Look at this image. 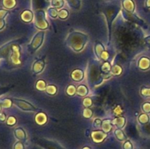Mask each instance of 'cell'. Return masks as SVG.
Listing matches in <instances>:
<instances>
[{"label":"cell","mask_w":150,"mask_h":149,"mask_svg":"<svg viewBox=\"0 0 150 149\" xmlns=\"http://www.w3.org/2000/svg\"><path fill=\"white\" fill-rule=\"evenodd\" d=\"M122 109L120 106H117V108H115V110H114V112H115L116 115H117V116H120V115L122 114Z\"/></svg>","instance_id":"836d02e7"},{"label":"cell","mask_w":150,"mask_h":149,"mask_svg":"<svg viewBox=\"0 0 150 149\" xmlns=\"http://www.w3.org/2000/svg\"><path fill=\"white\" fill-rule=\"evenodd\" d=\"M44 67H45V58H40L34 63L33 67H32V71H33L34 74H38L43 70Z\"/></svg>","instance_id":"8992f818"},{"label":"cell","mask_w":150,"mask_h":149,"mask_svg":"<svg viewBox=\"0 0 150 149\" xmlns=\"http://www.w3.org/2000/svg\"><path fill=\"white\" fill-rule=\"evenodd\" d=\"M112 123H111V121L110 119H105L102 121V127L103 131H104L105 132L108 133L112 129Z\"/></svg>","instance_id":"4fadbf2b"},{"label":"cell","mask_w":150,"mask_h":149,"mask_svg":"<svg viewBox=\"0 0 150 149\" xmlns=\"http://www.w3.org/2000/svg\"><path fill=\"white\" fill-rule=\"evenodd\" d=\"M70 77H71V78L74 81L80 82L84 77V74H83V72L82 70H81V69H76V70H74L71 72Z\"/></svg>","instance_id":"52a82bcc"},{"label":"cell","mask_w":150,"mask_h":149,"mask_svg":"<svg viewBox=\"0 0 150 149\" xmlns=\"http://www.w3.org/2000/svg\"><path fill=\"white\" fill-rule=\"evenodd\" d=\"M88 93H89V90L85 85H80L76 89V93L81 97L86 96L88 94Z\"/></svg>","instance_id":"7c38bea8"},{"label":"cell","mask_w":150,"mask_h":149,"mask_svg":"<svg viewBox=\"0 0 150 149\" xmlns=\"http://www.w3.org/2000/svg\"><path fill=\"white\" fill-rule=\"evenodd\" d=\"M145 42H146V44H148V45H150V36L145 38Z\"/></svg>","instance_id":"d590c367"},{"label":"cell","mask_w":150,"mask_h":149,"mask_svg":"<svg viewBox=\"0 0 150 149\" xmlns=\"http://www.w3.org/2000/svg\"><path fill=\"white\" fill-rule=\"evenodd\" d=\"M47 120H48L47 115L42 112H40L37 114L35 118V122L38 124H39V125H43V124H45L47 122Z\"/></svg>","instance_id":"30bf717a"},{"label":"cell","mask_w":150,"mask_h":149,"mask_svg":"<svg viewBox=\"0 0 150 149\" xmlns=\"http://www.w3.org/2000/svg\"><path fill=\"white\" fill-rule=\"evenodd\" d=\"M35 26L39 29H46L48 28V23L45 18V13L43 11H39L36 13L35 16Z\"/></svg>","instance_id":"7a4b0ae2"},{"label":"cell","mask_w":150,"mask_h":149,"mask_svg":"<svg viewBox=\"0 0 150 149\" xmlns=\"http://www.w3.org/2000/svg\"><path fill=\"white\" fill-rule=\"evenodd\" d=\"M76 89H77V88H76L75 86H73V85H69L67 89H66V93H67V94L68 96H74L76 93Z\"/></svg>","instance_id":"44dd1931"},{"label":"cell","mask_w":150,"mask_h":149,"mask_svg":"<svg viewBox=\"0 0 150 149\" xmlns=\"http://www.w3.org/2000/svg\"><path fill=\"white\" fill-rule=\"evenodd\" d=\"M133 144L131 143V142L129 141V140H126L125 142V143L123 144V149H133Z\"/></svg>","instance_id":"4dcf8cb0"},{"label":"cell","mask_w":150,"mask_h":149,"mask_svg":"<svg viewBox=\"0 0 150 149\" xmlns=\"http://www.w3.org/2000/svg\"><path fill=\"white\" fill-rule=\"evenodd\" d=\"M100 69H101V70H102V71L105 73H105H109V72H111V66L108 61H105V62L102 64Z\"/></svg>","instance_id":"603a6c76"},{"label":"cell","mask_w":150,"mask_h":149,"mask_svg":"<svg viewBox=\"0 0 150 149\" xmlns=\"http://www.w3.org/2000/svg\"><path fill=\"white\" fill-rule=\"evenodd\" d=\"M69 13L67 10L65 9H62V10H60L59 12H58V17L59 18L62 19V20H64V19L67 18L68 17Z\"/></svg>","instance_id":"484cf974"},{"label":"cell","mask_w":150,"mask_h":149,"mask_svg":"<svg viewBox=\"0 0 150 149\" xmlns=\"http://www.w3.org/2000/svg\"><path fill=\"white\" fill-rule=\"evenodd\" d=\"M139 123L142 124H145L149 121V117L146 113H142L139 117Z\"/></svg>","instance_id":"cb8c5ba5"},{"label":"cell","mask_w":150,"mask_h":149,"mask_svg":"<svg viewBox=\"0 0 150 149\" xmlns=\"http://www.w3.org/2000/svg\"><path fill=\"white\" fill-rule=\"evenodd\" d=\"M82 114H83V116L85 118L89 119V118H92V115H93V112H92V110L89 108H85L84 110H83V113Z\"/></svg>","instance_id":"d4e9b609"},{"label":"cell","mask_w":150,"mask_h":149,"mask_svg":"<svg viewBox=\"0 0 150 149\" xmlns=\"http://www.w3.org/2000/svg\"><path fill=\"white\" fill-rule=\"evenodd\" d=\"M44 32L40 31V32H38L37 34L34 37L33 39L32 40V42L30 44V48L32 51H35L41 46L42 42H43L44 38Z\"/></svg>","instance_id":"277c9868"},{"label":"cell","mask_w":150,"mask_h":149,"mask_svg":"<svg viewBox=\"0 0 150 149\" xmlns=\"http://www.w3.org/2000/svg\"><path fill=\"white\" fill-rule=\"evenodd\" d=\"M111 72L112 75H120L122 72V68L118 64H115V65L111 67Z\"/></svg>","instance_id":"ac0fdd59"},{"label":"cell","mask_w":150,"mask_h":149,"mask_svg":"<svg viewBox=\"0 0 150 149\" xmlns=\"http://www.w3.org/2000/svg\"><path fill=\"white\" fill-rule=\"evenodd\" d=\"M83 149H91V148L89 147H88V146H85V147L83 148Z\"/></svg>","instance_id":"74e56055"},{"label":"cell","mask_w":150,"mask_h":149,"mask_svg":"<svg viewBox=\"0 0 150 149\" xmlns=\"http://www.w3.org/2000/svg\"><path fill=\"white\" fill-rule=\"evenodd\" d=\"M92 100L91 98L89 97H86L83 99V105L85 108H89L90 106H92Z\"/></svg>","instance_id":"83f0119b"},{"label":"cell","mask_w":150,"mask_h":149,"mask_svg":"<svg viewBox=\"0 0 150 149\" xmlns=\"http://www.w3.org/2000/svg\"><path fill=\"white\" fill-rule=\"evenodd\" d=\"M114 134H115L116 137L120 141H125V140H127V136L125 135L124 131L121 129H116L115 131H114Z\"/></svg>","instance_id":"e0dca14e"},{"label":"cell","mask_w":150,"mask_h":149,"mask_svg":"<svg viewBox=\"0 0 150 149\" xmlns=\"http://www.w3.org/2000/svg\"><path fill=\"white\" fill-rule=\"evenodd\" d=\"M108 57H109V54H108V53L105 51H104V52L100 56V58H102V59H103L105 61H106L107 60H108Z\"/></svg>","instance_id":"1f68e13d"},{"label":"cell","mask_w":150,"mask_h":149,"mask_svg":"<svg viewBox=\"0 0 150 149\" xmlns=\"http://www.w3.org/2000/svg\"><path fill=\"white\" fill-rule=\"evenodd\" d=\"M141 94L143 96H150V88L145 87V86H143L141 89Z\"/></svg>","instance_id":"4316f807"},{"label":"cell","mask_w":150,"mask_h":149,"mask_svg":"<svg viewBox=\"0 0 150 149\" xmlns=\"http://www.w3.org/2000/svg\"><path fill=\"white\" fill-rule=\"evenodd\" d=\"M112 124L117 127V129H122L124 127L126 123V119L124 116H117L111 121Z\"/></svg>","instance_id":"ba28073f"},{"label":"cell","mask_w":150,"mask_h":149,"mask_svg":"<svg viewBox=\"0 0 150 149\" xmlns=\"http://www.w3.org/2000/svg\"><path fill=\"white\" fill-rule=\"evenodd\" d=\"M15 134L16 137H17L18 140H21V141H24L26 139V134L24 130L21 128H18L15 130Z\"/></svg>","instance_id":"5bb4252c"},{"label":"cell","mask_w":150,"mask_h":149,"mask_svg":"<svg viewBox=\"0 0 150 149\" xmlns=\"http://www.w3.org/2000/svg\"><path fill=\"white\" fill-rule=\"evenodd\" d=\"M48 13L51 15V17L54 18H55L58 16V11L54 8H50L48 10Z\"/></svg>","instance_id":"f1b7e54d"},{"label":"cell","mask_w":150,"mask_h":149,"mask_svg":"<svg viewBox=\"0 0 150 149\" xmlns=\"http://www.w3.org/2000/svg\"><path fill=\"white\" fill-rule=\"evenodd\" d=\"M40 144L41 146L44 147L45 149H63L58 144H54L52 142L44 141L40 143Z\"/></svg>","instance_id":"8fae6325"},{"label":"cell","mask_w":150,"mask_h":149,"mask_svg":"<svg viewBox=\"0 0 150 149\" xmlns=\"http://www.w3.org/2000/svg\"><path fill=\"white\" fill-rule=\"evenodd\" d=\"M92 136V139L95 143H102L104 140L108 136V133L105 132L104 131H101V130H97V131H93L91 134Z\"/></svg>","instance_id":"5b68a950"},{"label":"cell","mask_w":150,"mask_h":149,"mask_svg":"<svg viewBox=\"0 0 150 149\" xmlns=\"http://www.w3.org/2000/svg\"><path fill=\"white\" fill-rule=\"evenodd\" d=\"M21 19L24 22H31L33 19V13L29 10H26L21 14Z\"/></svg>","instance_id":"9a60e30c"},{"label":"cell","mask_w":150,"mask_h":149,"mask_svg":"<svg viewBox=\"0 0 150 149\" xmlns=\"http://www.w3.org/2000/svg\"><path fill=\"white\" fill-rule=\"evenodd\" d=\"M142 109L146 113H149L150 112V103L149 102H145L142 105Z\"/></svg>","instance_id":"f546056e"},{"label":"cell","mask_w":150,"mask_h":149,"mask_svg":"<svg viewBox=\"0 0 150 149\" xmlns=\"http://www.w3.org/2000/svg\"><path fill=\"white\" fill-rule=\"evenodd\" d=\"M139 67L142 70H146L150 67V59L147 57H142L139 62Z\"/></svg>","instance_id":"9c48e42d"},{"label":"cell","mask_w":150,"mask_h":149,"mask_svg":"<svg viewBox=\"0 0 150 149\" xmlns=\"http://www.w3.org/2000/svg\"><path fill=\"white\" fill-rule=\"evenodd\" d=\"M45 91L49 95H55L57 91V88L54 85H49L45 89Z\"/></svg>","instance_id":"7402d4cb"},{"label":"cell","mask_w":150,"mask_h":149,"mask_svg":"<svg viewBox=\"0 0 150 149\" xmlns=\"http://www.w3.org/2000/svg\"><path fill=\"white\" fill-rule=\"evenodd\" d=\"M11 101H13V103L16 105H17L19 108L24 111H36L37 109L29 102H26V101L23 100V99H11Z\"/></svg>","instance_id":"3957f363"},{"label":"cell","mask_w":150,"mask_h":149,"mask_svg":"<svg viewBox=\"0 0 150 149\" xmlns=\"http://www.w3.org/2000/svg\"><path fill=\"white\" fill-rule=\"evenodd\" d=\"M87 41V35L79 32H75L69 34L67 43L73 51L79 52L83 49Z\"/></svg>","instance_id":"6da1fadb"},{"label":"cell","mask_w":150,"mask_h":149,"mask_svg":"<svg viewBox=\"0 0 150 149\" xmlns=\"http://www.w3.org/2000/svg\"><path fill=\"white\" fill-rule=\"evenodd\" d=\"M124 7L126 10L130 12L133 11V10L135 8L134 4H133V2L131 0H125L124 1Z\"/></svg>","instance_id":"ffe728a7"},{"label":"cell","mask_w":150,"mask_h":149,"mask_svg":"<svg viewBox=\"0 0 150 149\" xmlns=\"http://www.w3.org/2000/svg\"><path fill=\"white\" fill-rule=\"evenodd\" d=\"M104 51H105V48H104L103 45L100 42H96V44H95V52L97 56H98V58H100L101 54H102Z\"/></svg>","instance_id":"2e32d148"},{"label":"cell","mask_w":150,"mask_h":149,"mask_svg":"<svg viewBox=\"0 0 150 149\" xmlns=\"http://www.w3.org/2000/svg\"><path fill=\"white\" fill-rule=\"evenodd\" d=\"M46 87V83L43 80H38L35 84V88L39 91L45 90Z\"/></svg>","instance_id":"d6986e66"},{"label":"cell","mask_w":150,"mask_h":149,"mask_svg":"<svg viewBox=\"0 0 150 149\" xmlns=\"http://www.w3.org/2000/svg\"><path fill=\"white\" fill-rule=\"evenodd\" d=\"M14 149H24V145L21 142H18L15 145Z\"/></svg>","instance_id":"d6a6232c"},{"label":"cell","mask_w":150,"mask_h":149,"mask_svg":"<svg viewBox=\"0 0 150 149\" xmlns=\"http://www.w3.org/2000/svg\"><path fill=\"white\" fill-rule=\"evenodd\" d=\"M146 6H147L148 7H150V0H147V1H146Z\"/></svg>","instance_id":"8d00e7d4"},{"label":"cell","mask_w":150,"mask_h":149,"mask_svg":"<svg viewBox=\"0 0 150 149\" xmlns=\"http://www.w3.org/2000/svg\"><path fill=\"white\" fill-rule=\"evenodd\" d=\"M94 125L97 127H100V126L102 125V121H101L100 119H99V118H97V119H95V121H94Z\"/></svg>","instance_id":"e575fe53"}]
</instances>
